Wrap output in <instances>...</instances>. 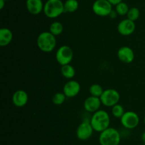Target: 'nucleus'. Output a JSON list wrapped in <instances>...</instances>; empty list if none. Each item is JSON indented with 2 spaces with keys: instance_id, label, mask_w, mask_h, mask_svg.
Instances as JSON below:
<instances>
[{
  "instance_id": "f257e3e1",
  "label": "nucleus",
  "mask_w": 145,
  "mask_h": 145,
  "mask_svg": "<svg viewBox=\"0 0 145 145\" xmlns=\"http://www.w3.org/2000/svg\"><path fill=\"white\" fill-rule=\"evenodd\" d=\"M91 125L93 130L97 132H102L110 127V119L109 114L106 111L99 109L93 114L90 119Z\"/></svg>"
},
{
  "instance_id": "f03ea898",
  "label": "nucleus",
  "mask_w": 145,
  "mask_h": 145,
  "mask_svg": "<svg viewBox=\"0 0 145 145\" xmlns=\"http://www.w3.org/2000/svg\"><path fill=\"white\" fill-rule=\"evenodd\" d=\"M57 44L55 36L50 31L40 33L37 38V45L40 51L45 53H50L55 49Z\"/></svg>"
},
{
  "instance_id": "7ed1b4c3",
  "label": "nucleus",
  "mask_w": 145,
  "mask_h": 145,
  "mask_svg": "<svg viewBox=\"0 0 145 145\" xmlns=\"http://www.w3.org/2000/svg\"><path fill=\"white\" fill-rule=\"evenodd\" d=\"M120 140V132L113 127H108L101 132L99 138L100 145H119Z\"/></svg>"
},
{
  "instance_id": "20e7f679",
  "label": "nucleus",
  "mask_w": 145,
  "mask_h": 145,
  "mask_svg": "<svg viewBox=\"0 0 145 145\" xmlns=\"http://www.w3.org/2000/svg\"><path fill=\"white\" fill-rule=\"evenodd\" d=\"M43 12L48 18H55L65 12L62 0H48L44 4Z\"/></svg>"
},
{
  "instance_id": "39448f33",
  "label": "nucleus",
  "mask_w": 145,
  "mask_h": 145,
  "mask_svg": "<svg viewBox=\"0 0 145 145\" xmlns=\"http://www.w3.org/2000/svg\"><path fill=\"white\" fill-rule=\"evenodd\" d=\"M102 105L106 107H113L114 105L118 104L120 99V93L118 90L115 89L104 90L103 94L100 97Z\"/></svg>"
},
{
  "instance_id": "423d86ee",
  "label": "nucleus",
  "mask_w": 145,
  "mask_h": 145,
  "mask_svg": "<svg viewBox=\"0 0 145 145\" xmlns=\"http://www.w3.org/2000/svg\"><path fill=\"white\" fill-rule=\"evenodd\" d=\"M56 60L61 65L70 64L74 57V52L72 48L67 45H62L56 52Z\"/></svg>"
},
{
  "instance_id": "0eeeda50",
  "label": "nucleus",
  "mask_w": 145,
  "mask_h": 145,
  "mask_svg": "<svg viewBox=\"0 0 145 145\" xmlns=\"http://www.w3.org/2000/svg\"><path fill=\"white\" fill-rule=\"evenodd\" d=\"M93 13L99 16H107L113 10V5L108 0H96L92 6Z\"/></svg>"
},
{
  "instance_id": "6e6552de",
  "label": "nucleus",
  "mask_w": 145,
  "mask_h": 145,
  "mask_svg": "<svg viewBox=\"0 0 145 145\" xmlns=\"http://www.w3.org/2000/svg\"><path fill=\"white\" fill-rule=\"evenodd\" d=\"M120 122L125 128L133 129L138 126L140 123V117L136 112L133 111H127L120 118Z\"/></svg>"
},
{
  "instance_id": "1a4fd4ad",
  "label": "nucleus",
  "mask_w": 145,
  "mask_h": 145,
  "mask_svg": "<svg viewBox=\"0 0 145 145\" xmlns=\"http://www.w3.org/2000/svg\"><path fill=\"white\" fill-rule=\"evenodd\" d=\"M93 129L90 121H83L78 126L76 131V137L82 141H86L90 139L93 132Z\"/></svg>"
},
{
  "instance_id": "9d476101",
  "label": "nucleus",
  "mask_w": 145,
  "mask_h": 145,
  "mask_svg": "<svg viewBox=\"0 0 145 145\" xmlns=\"http://www.w3.org/2000/svg\"><path fill=\"white\" fill-rule=\"evenodd\" d=\"M135 28L136 25L135 21L127 18L122 20L118 25V31L119 34L125 36L133 34L135 31Z\"/></svg>"
},
{
  "instance_id": "9b49d317",
  "label": "nucleus",
  "mask_w": 145,
  "mask_h": 145,
  "mask_svg": "<svg viewBox=\"0 0 145 145\" xmlns=\"http://www.w3.org/2000/svg\"><path fill=\"white\" fill-rule=\"evenodd\" d=\"M81 85L77 81L70 80L65 84L63 87V92L67 98H74L79 93Z\"/></svg>"
},
{
  "instance_id": "f8f14e48",
  "label": "nucleus",
  "mask_w": 145,
  "mask_h": 145,
  "mask_svg": "<svg viewBox=\"0 0 145 145\" xmlns=\"http://www.w3.org/2000/svg\"><path fill=\"white\" fill-rule=\"evenodd\" d=\"M117 55L119 60L125 63H130L135 59L134 51L129 46H123L119 48Z\"/></svg>"
},
{
  "instance_id": "ddd939ff",
  "label": "nucleus",
  "mask_w": 145,
  "mask_h": 145,
  "mask_svg": "<svg viewBox=\"0 0 145 145\" xmlns=\"http://www.w3.org/2000/svg\"><path fill=\"white\" fill-rule=\"evenodd\" d=\"M101 104L100 98L91 95L90 97L85 100L84 102V108L86 112L94 113L96 111L99 110V108H100Z\"/></svg>"
},
{
  "instance_id": "4468645a",
  "label": "nucleus",
  "mask_w": 145,
  "mask_h": 145,
  "mask_svg": "<svg viewBox=\"0 0 145 145\" xmlns=\"http://www.w3.org/2000/svg\"><path fill=\"white\" fill-rule=\"evenodd\" d=\"M28 101V95L25 91L18 90L12 96L13 104L17 107H22L25 106Z\"/></svg>"
},
{
  "instance_id": "2eb2a0df",
  "label": "nucleus",
  "mask_w": 145,
  "mask_h": 145,
  "mask_svg": "<svg viewBox=\"0 0 145 145\" xmlns=\"http://www.w3.org/2000/svg\"><path fill=\"white\" fill-rule=\"evenodd\" d=\"M25 5L28 12L33 15H38L43 11L44 4L42 0H26Z\"/></svg>"
},
{
  "instance_id": "dca6fc26",
  "label": "nucleus",
  "mask_w": 145,
  "mask_h": 145,
  "mask_svg": "<svg viewBox=\"0 0 145 145\" xmlns=\"http://www.w3.org/2000/svg\"><path fill=\"white\" fill-rule=\"evenodd\" d=\"M13 39V33L9 28H2L0 29V45L4 47L10 44Z\"/></svg>"
},
{
  "instance_id": "f3484780",
  "label": "nucleus",
  "mask_w": 145,
  "mask_h": 145,
  "mask_svg": "<svg viewBox=\"0 0 145 145\" xmlns=\"http://www.w3.org/2000/svg\"><path fill=\"white\" fill-rule=\"evenodd\" d=\"M61 73L67 79H72L75 76L76 71L74 68L70 64L62 65L61 68Z\"/></svg>"
},
{
  "instance_id": "a211bd4d",
  "label": "nucleus",
  "mask_w": 145,
  "mask_h": 145,
  "mask_svg": "<svg viewBox=\"0 0 145 145\" xmlns=\"http://www.w3.org/2000/svg\"><path fill=\"white\" fill-rule=\"evenodd\" d=\"M65 12L73 13L79 8V2L77 0H66L64 3Z\"/></svg>"
},
{
  "instance_id": "6ab92c4d",
  "label": "nucleus",
  "mask_w": 145,
  "mask_h": 145,
  "mask_svg": "<svg viewBox=\"0 0 145 145\" xmlns=\"http://www.w3.org/2000/svg\"><path fill=\"white\" fill-rule=\"evenodd\" d=\"M63 25L62 23L59 22V21H55L50 26V32L55 36L60 35L63 32Z\"/></svg>"
},
{
  "instance_id": "aec40b11",
  "label": "nucleus",
  "mask_w": 145,
  "mask_h": 145,
  "mask_svg": "<svg viewBox=\"0 0 145 145\" xmlns=\"http://www.w3.org/2000/svg\"><path fill=\"white\" fill-rule=\"evenodd\" d=\"M103 87L99 84H93L91 85L89 88V92H90L91 96L97 97V98H100L103 94Z\"/></svg>"
},
{
  "instance_id": "412c9836",
  "label": "nucleus",
  "mask_w": 145,
  "mask_h": 145,
  "mask_svg": "<svg viewBox=\"0 0 145 145\" xmlns=\"http://www.w3.org/2000/svg\"><path fill=\"white\" fill-rule=\"evenodd\" d=\"M129 9H130V8H129L128 5L125 2H123V1L119 3L116 6V12L120 16L127 15Z\"/></svg>"
},
{
  "instance_id": "4be33fe9",
  "label": "nucleus",
  "mask_w": 145,
  "mask_h": 145,
  "mask_svg": "<svg viewBox=\"0 0 145 145\" xmlns=\"http://www.w3.org/2000/svg\"><path fill=\"white\" fill-rule=\"evenodd\" d=\"M112 115L115 117L116 118H121L122 116L124 115L125 109L123 105H120V104H117V105H114L112 107Z\"/></svg>"
},
{
  "instance_id": "5701e85b",
  "label": "nucleus",
  "mask_w": 145,
  "mask_h": 145,
  "mask_svg": "<svg viewBox=\"0 0 145 145\" xmlns=\"http://www.w3.org/2000/svg\"><path fill=\"white\" fill-rule=\"evenodd\" d=\"M66 95L64 94V92H56L55 95L52 96V100L55 105H60L65 102V100H66Z\"/></svg>"
},
{
  "instance_id": "b1692460",
  "label": "nucleus",
  "mask_w": 145,
  "mask_h": 145,
  "mask_svg": "<svg viewBox=\"0 0 145 145\" xmlns=\"http://www.w3.org/2000/svg\"><path fill=\"white\" fill-rule=\"evenodd\" d=\"M140 15V10L137 7H132L129 9L128 13L127 14V17L129 19L132 20L133 21H137L139 18Z\"/></svg>"
},
{
  "instance_id": "393cba45",
  "label": "nucleus",
  "mask_w": 145,
  "mask_h": 145,
  "mask_svg": "<svg viewBox=\"0 0 145 145\" xmlns=\"http://www.w3.org/2000/svg\"><path fill=\"white\" fill-rule=\"evenodd\" d=\"M108 1L109 2H110L113 6V5L116 6L117 4H118L119 3L122 2V1H123V0H108Z\"/></svg>"
},
{
  "instance_id": "a878e982",
  "label": "nucleus",
  "mask_w": 145,
  "mask_h": 145,
  "mask_svg": "<svg viewBox=\"0 0 145 145\" xmlns=\"http://www.w3.org/2000/svg\"><path fill=\"white\" fill-rule=\"evenodd\" d=\"M117 15H118V13L116 12V11H113V10H112V11L110 12L109 16H110V18H116V17H117Z\"/></svg>"
},
{
  "instance_id": "bb28decb",
  "label": "nucleus",
  "mask_w": 145,
  "mask_h": 145,
  "mask_svg": "<svg viewBox=\"0 0 145 145\" xmlns=\"http://www.w3.org/2000/svg\"><path fill=\"white\" fill-rule=\"evenodd\" d=\"M6 1L4 0H0V9H3V8L5 6Z\"/></svg>"
},
{
  "instance_id": "cd10ccee",
  "label": "nucleus",
  "mask_w": 145,
  "mask_h": 145,
  "mask_svg": "<svg viewBox=\"0 0 145 145\" xmlns=\"http://www.w3.org/2000/svg\"><path fill=\"white\" fill-rule=\"evenodd\" d=\"M141 139H142V142L145 144V131L144 132H143L142 134Z\"/></svg>"
},
{
  "instance_id": "c85d7f7f",
  "label": "nucleus",
  "mask_w": 145,
  "mask_h": 145,
  "mask_svg": "<svg viewBox=\"0 0 145 145\" xmlns=\"http://www.w3.org/2000/svg\"><path fill=\"white\" fill-rule=\"evenodd\" d=\"M144 125H145V115H144Z\"/></svg>"
},
{
  "instance_id": "c756f323",
  "label": "nucleus",
  "mask_w": 145,
  "mask_h": 145,
  "mask_svg": "<svg viewBox=\"0 0 145 145\" xmlns=\"http://www.w3.org/2000/svg\"><path fill=\"white\" fill-rule=\"evenodd\" d=\"M4 1H8V0H4Z\"/></svg>"
},
{
  "instance_id": "7c9ffc66",
  "label": "nucleus",
  "mask_w": 145,
  "mask_h": 145,
  "mask_svg": "<svg viewBox=\"0 0 145 145\" xmlns=\"http://www.w3.org/2000/svg\"><path fill=\"white\" fill-rule=\"evenodd\" d=\"M144 145H145V144H144Z\"/></svg>"
}]
</instances>
